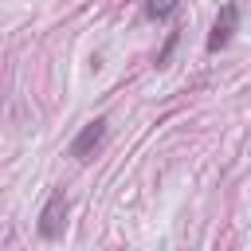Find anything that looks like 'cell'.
Listing matches in <instances>:
<instances>
[{"instance_id":"3","label":"cell","mask_w":251,"mask_h":251,"mask_svg":"<svg viewBox=\"0 0 251 251\" xmlns=\"http://www.w3.org/2000/svg\"><path fill=\"white\" fill-rule=\"evenodd\" d=\"M102 141H106V118H94V122H86V126L78 129V137L71 141V157H75V161H86Z\"/></svg>"},{"instance_id":"2","label":"cell","mask_w":251,"mask_h":251,"mask_svg":"<svg viewBox=\"0 0 251 251\" xmlns=\"http://www.w3.org/2000/svg\"><path fill=\"white\" fill-rule=\"evenodd\" d=\"M67 196L63 192H51L47 196V204H43V212H39V235L43 239H59L63 235V227H67Z\"/></svg>"},{"instance_id":"4","label":"cell","mask_w":251,"mask_h":251,"mask_svg":"<svg viewBox=\"0 0 251 251\" xmlns=\"http://www.w3.org/2000/svg\"><path fill=\"white\" fill-rule=\"evenodd\" d=\"M176 8H180V0H145V20L161 24V20H169Z\"/></svg>"},{"instance_id":"5","label":"cell","mask_w":251,"mask_h":251,"mask_svg":"<svg viewBox=\"0 0 251 251\" xmlns=\"http://www.w3.org/2000/svg\"><path fill=\"white\" fill-rule=\"evenodd\" d=\"M176 43H180V35H176V31H169V39H165V47L157 51V67H165V63H169V55L176 51Z\"/></svg>"},{"instance_id":"1","label":"cell","mask_w":251,"mask_h":251,"mask_svg":"<svg viewBox=\"0 0 251 251\" xmlns=\"http://www.w3.org/2000/svg\"><path fill=\"white\" fill-rule=\"evenodd\" d=\"M235 27H239V4L235 0H227L224 8H220V16H216V24H212V31H208V51L216 55V51H224L227 43H231V35H235Z\"/></svg>"}]
</instances>
